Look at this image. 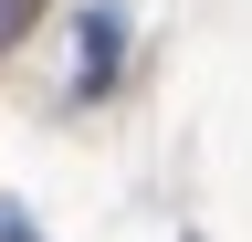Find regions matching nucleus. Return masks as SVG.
<instances>
[{
    "label": "nucleus",
    "instance_id": "1",
    "mask_svg": "<svg viewBox=\"0 0 252 242\" xmlns=\"http://www.w3.org/2000/svg\"><path fill=\"white\" fill-rule=\"evenodd\" d=\"M32 11H42V0H0V53H11V42L32 32Z\"/></svg>",
    "mask_w": 252,
    "mask_h": 242
}]
</instances>
